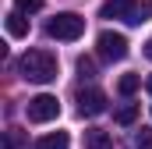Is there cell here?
Masks as SVG:
<instances>
[{"label":"cell","instance_id":"6da1fadb","mask_svg":"<svg viewBox=\"0 0 152 149\" xmlns=\"http://www.w3.org/2000/svg\"><path fill=\"white\" fill-rule=\"evenodd\" d=\"M18 71H21V78H28L36 85H46L57 78V57L50 50H28V53H21Z\"/></svg>","mask_w":152,"mask_h":149},{"label":"cell","instance_id":"7a4b0ae2","mask_svg":"<svg viewBox=\"0 0 152 149\" xmlns=\"http://www.w3.org/2000/svg\"><path fill=\"white\" fill-rule=\"evenodd\" d=\"M46 32H50L53 39L75 43V39H81V32H85V18H81V14H75V11H60V14H53V18H50Z\"/></svg>","mask_w":152,"mask_h":149},{"label":"cell","instance_id":"3957f363","mask_svg":"<svg viewBox=\"0 0 152 149\" xmlns=\"http://www.w3.org/2000/svg\"><path fill=\"white\" fill-rule=\"evenodd\" d=\"M25 114H28V121H32V124H46V121H53V117L60 114V103H57V96L39 92V96H32V100H28Z\"/></svg>","mask_w":152,"mask_h":149},{"label":"cell","instance_id":"277c9868","mask_svg":"<svg viewBox=\"0 0 152 149\" xmlns=\"http://www.w3.org/2000/svg\"><path fill=\"white\" fill-rule=\"evenodd\" d=\"M96 50H99L103 60L113 64V60H124L127 57V39L120 36V32H110L106 29V32H99V39H96Z\"/></svg>","mask_w":152,"mask_h":149},{"label":"cell","instance_id":"5b68a950","mask_svg":"<svg viewBox=\"0 0 152 149\" xmlns=\"http://www.w3.org/2000/svg\"><path fill=\"white\" fill-rule=\"evenodd\" d=\"M106 110V92L103 89H81L78 92V114L81 117H96Z\"/></svg>","mask_w":152,"mask_h":149},{"label":"cell","instance_id":"8992f818","mask_svg":"<svg viewBox=\"0 0 152 149\" xmlns=\"http://www.w3.org/2000/svg\"><path fill=\"white\" fill-rule=\"evenodd\" d=\"M149 18H152V0H131V4H127V14H124L127 25H142V21H149Z\"/></svg>","mask_w":152,"mask_h":149},{"label":"cell","instance_id":"52a82bcc","mask_svg":"<svg viewBox=\"0 0 152 149\" xmlns=\"http://www.w3.org/2000/svg\"><path fill=\"white\" fill-rule=\"evenodd\" d=\"M85 149H113L110 131H103V128H88V131H85Z\"/></svg>","mask_w":152,"mask_h":149},{"label":"cell","instance_id":"ba28073f","mask_svg":"<svg viewBox=\"0 0 152 149\" xmlns=\"http://www.w3.org/2000/svg\"><path fill=\"white\" fill-rule=\"evenodd\" d=\"M36 149H71V139H67V131H50L36 142Z\"/></svg>","mask_w":152,"mask_h":149},{"label":"cell","instance_id":"9c48e42d","mask_svg":"<svg viewBox=\"0 0 152 149\" xmlns=\"http://www.w3.org/2000/svg\"><path fill=\"white\" fill-rule=\"evenodd\" d=\"M7 36H14V39L28 36V21H25L21 11H11V14H7Z\"/></svg>","mask_w":152,"mask_h":149},{"label":"cell","instance_id":"30bf717a","mask_svg":"<svg viewBox=\"0 0 152 149\" xmlns=\"http://www.w3.org/2000/svg\"><path fill=\"white\" fill-rule=\"evenodd\" d=\"M4 149H28V135H25L21 128H11V131L4 135Z\"/></svg>","mask_w":152,"mask_h":149},{"label":"cell","instance_id":"8fae6325","mask_svg":"<svg viewBox=\"0 0 152 149\" xmlns=\"http://www.w3.org/2000/svg\"><path fill=\"white\" fill-rule=\"evenodd\" d=\"M113 121H117V124H134V121H138V103H124V107H117V110H113Z\"/></svg>","mask_w":152,"mask_h":149},{"label":"cell","instance_id":"7c38bea8","mask_svg":"<svg viewBox=\"0 0 152 149\" xmlns=\"http://www.w3.org/2000/svg\"><path fill=\"white\" fill-rule=\"evenodd\" d=\"M127 4H131V0H106L99 14H103V18H124V14H127Z\"/></svg>","mask_w":152,"mask_h":149},{"label":"cell","instance_id":"4fadbf2b","mask_svg":"<svg viewBox=\"0 0 152 149\" xmlns=\"http://www.w3.org/2000/svg\"><path fill=\"white\" fill-rule=\"evenodd\" d=\"M138 85H142V74H120L117 92H120V96H131V92H138Z\"/></svg>","mask_w":152,"mask_h":149},{"label":"cell","instance_id":"5bb4252c","mask_svg":"<svg viewBox=\"0 0 152 149\" xmlns=\"http://www.w3.org/2000/svg\"><path fill=\"white\" fill-rule=\"evenodd\" d=\"M78 74H81V78H92V74H96V60H92V57H78Z\"/></svg>","mask_w":152,"mask_h":149},{"label":"cell","instance_id":"9a60e30c","mask_svg":"<svg viewBox=\"0 0 152 149\" xmlns=\"http://www.w3.org/2000/svg\"><path fill=\"white\" fill-rule=\"evenodd\" d=\"M42 4H46V0H14V7H18L21 14H32V11H39Z\"/></svg>","mask_w":152,"mask_h":149},{"label":"cell","instance_id":"2e32d148","mask_svg":"<svg viewBox=\"0 0 152 149\" xmlns=\"http://www.w3.org/2000/svg\"><path fill=\"white\" fill-rule=\"evenodd\" d=\"M134 146L138 149H152V128H142V131L134 135Z\"/></svg>","mask_w":152,"mask_h":149},{"label":"cell","instance_id":"e0dca14e","mask_svg":"<svg viewBox=\"0 0 152 149\" xmlns=\"http://www.w3.org/2000/svg\"><path fill=\"white\" fill-rule=\"evenodd\" d=\"M145 57H149V60H152V39H149V43H145Z\"/></svg>","mask_w":152,"mask_h":149},{"label":"cell","instance_id":"ac0fdd59","mask_svg":"<svg viewBox=\"0 0 152 149\" xmlns=\"http://www.w3.org/2000/svg\"><path fill=\"white\" fill-rule=\"evenodd\" d=\"M145 89H149V92H152V74H149V78H145Z\"/></svg>","mask_w":152,"mask_h":149}]
</instances>
